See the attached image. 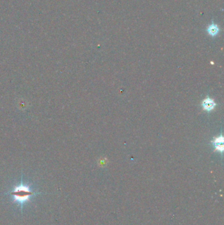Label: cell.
Wrapping results in <instances>:
<instances>
[{"label":"cell","instance_id":"cell-2","mask_svg":"<svg viewBox=\"0 0 224 225\" xmlns=\"http://www.w3.org/2000/svg\"><path fill=\"white\" fill-rule=\"evenodd\" d=\"M202 105L203 108L204 109V110L207 111H210L214 108L216 104L213 100H212L210 97H207L203 100Z\"/></svg>","mask_w":224,"mask_h":225},{"label":"cell","instance_id":"cell-3","mask_svg":"<svg viewBox=\"0 0 224 225\" xmlns=\"http://www.w3.org/2000/svg\"><path fill=\"white\" fill-rule=\"evenodd\" d=\"M213 143L216 148V149L218 152H222L223 150V138L221 136L216 138L213 141Z\"/></svg>","mask_w":224,"mask_h":225},{"label":"cell","instance_id":"cell-1","mask_svg":"<svg viewBox=\"0 0 224 225\" xmlns=\"http://www.w3.org/2000/svg\"><path fill=\"white\" fill-rule=\"evenodd\" d=\"M11 194L14 197L13 202L18 204L22 208V205L26 201H30V198L35 194L32 191L30 186L21 183L20 185L15 187L13 191L11 192Z\"/></svg>","mask_w":224,"mask_h":225},{"label":"cell","instance_id":"cell-4","mask_svg":"<svg viewBox=\"0 0 224 225\" xmlns=\"http://www.w3.org/2000/svg\"><path fill=\"white\" fill-rule=\"evenodd\" d=\"M209 33L212 36H215L218 32V28L216 26H211L208 29Z\"/></svg>","mask_w":224,"mask_h":225}]
</instances>
